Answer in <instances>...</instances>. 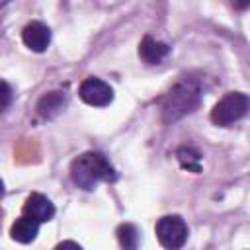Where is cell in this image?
<instances>
[{
	"mask_svg": "<svg viewBox=\"0 0 250 250\" xmlns=\"http://www.w3.org/2000/svg\"><path fill=\"white\" fill-rule=\"evenodd\" d=\"M64 104H66L64 92H49L37 102V113L45 119H51V117H55L57 113L62 111Z\"/></svg>",
	"mask_w": 250,
	"mask_h": 250,
	"instance_id": "10",
	"label": "cell"
},
{
	"mask_svg": "<svg viewBox=\"0 0 250 250\" xmlns=\"http://www.w3.org/2000/svg\"><path fill=\"white\" fill-rule=\"evenodd\" d=\"M23 215L41 223H49L55 217V205L43 193H31L23 203Z\"/></svg>",
	"mask_w": 250,
	"mask_h": 250,
	"instance_id": "6",
	"label": "cell"
},
{
	"mask_svg": "<svg viewBox=\"0 0 250 250\" xmlns=\"http://www.w3.org/2000/svg\"><path fill=\"white\" fill-rule=\"evenodd\" d=\"M2 195H4V182L0 180V197H2Z\"/></svg>",
	"mask_w": 250,
	"mask_h": 250,
	"instance_id": "15",
	"label": "cell"
},
{
	"mask_svg": "<svg viewBox=\"0 0 250 250\" xmlns=\"http://www.w3.org/2000/svg\"><path fill=\"white\" fill-rule=\"evenodd\" d=\"M78 94H80V100L88 105H94V107H105L113 102V90L107 82L96 78V76H90L86 78L80 88H78Z\"/></svg>",
	"mask_w": 250,
	"mask_h": 250,
	"instance_id": "5",
	"label": "cell"
},
{
	"mask_svg": "<svg viewBox=\"0 0 250 250\" xmlns=\"http://www.w3.org/2000/svg\"><path fill=\"white\" fill-rule=\"evenodd\" d=\"M201 98V90L197 86L195 80H180L172 86V90L164 96L162 100V117L166 123L176 121L180 117H184L186 113L193 111L199 104Z\"/></svg>",
	"mask_w": 250,
	"mask_h": 250,
	"instance_id": "2",
	"label": "cell"
},
{
	"mask_svg": "<svg viewBox=\"0 0 250 250\" xmlns=\"http://www.w3.org/2000/svg\"><path fill=\"white\" fill-rule=\"evenodd\" d=\"M10 102H12V88H10L8 82L0 80V109L8 107Z\"/></svg>",
	"mask_w": 250,
	"mask_h": 250,
	"instance_id": "13",
	"label": "cell"
},
{
	"mask_svg": "<svg viewBox=\"0 0 250 250\" xmlns=\"http://www.w3.org/2000/svg\"><path fill=\"white\" fill-rule=\"evenodd\" d=\"M70 178L78 188L92 191L100 182H113L115 170L102 152H84L72 160Z\"/></svg>",
	"mask_w": 250,
	"mask_h": 250,
	"instance_id": "1",
	"label": "cell"
},
{
	"mask_svg": "<svg viewBox=\"0 0 250 250\" xmlns=\"http://www.w3.org/2000/svg\"><path fill=\"white\" fill-rule=\"evenodd\" d=\"M21 39L27 49L35 53H43L51 43V29L41 21H29L21 31Z\"/></svg>",
	"mask_w": 250,
	"mask_h": 250,
	"instance_id": "7",
	"label": "cell"
},
{
	"mask_svg": "<svg viewBox=\"0 0 250 250\" xmlns=\"http://www.w3.org/2000/svg\"><path fill=\"white\" fill-rule=\"evenodd\" d=\"M117 240H119V246L123 250H137L139 248V230L135 225L131 223H123L119 225L117 229Z\"/></svg>",
	"mask_w": 250,
	"mask_h": 250,
	"instance_id": "11",
	"label": "cell"
},
{
	"mask_svg": "<svg viewBox=\"0 0 250 250\" xmlns=\"http://www.w3.org/2000/svg\"><path fill=\"white\" fill-rule=\"evenodd\" d=\"M178 160H180V164H182V168H186V170H191V172H199L201 170V164H199V160H201V156L193 150V148H188V146H182L178 152Z\"/></svg>",
	"mask_w": 250,
	"mask_h": 250,
	"instance_id": "12",
	"label": "cell"
},
{
	"mask_svg": "<svg viewBox=\"0 0 250 250\" xmlns=\"http://www.w3.org/2000/svg\"><path fill=\"white\" fill-rule=\"evenodd\" d=\"M248 111V96L242 92H229L225 94L213 107L211 111V121L215 125L227 127L232 125L234 121L242 119Z\"/></svg>",
	"mask_w": 250,
	"mask_h": 250,
	"instance_id": "3",
	"label": "cell"
},
{
	"mask_svg": "<svg viewBox=\"0 0 250 250\" xmlns=\"http://www.w3.org/2000/svg\"><path fill=\"white\" fill-rule=\"evenodd\" d=\"M170 53V47L150 35H145L141 45H139V57L146 62V64H158L166 55Z\"/></svg>",
	"mask_w": 250,
	"mask_h": 250,
	"instance_id": "8",
	"label": "cell"
},
{
	"mask_svg": "<svg viewBox=\"0 0 250 250\" xmlns=\"http://www.w3.org/2000/svg\"><path fill=\"white\" fill-rule=\"evenodd\" d=\"M156 238L166 250H180L188 240V225L180 215H166L156 223Z\"/></svg>",
	"mask_w": 250,
	"mask_h": 250,
	"instance_id": "4",
	"label": "cell"
},
{
	"mask_svg": "<svg viewBox=\"0 0 250 250\" xmlns=\"http://www.w3.org/2000/svg\"><path fill=\"white\" fill-rule=\"evenodd\" d=\"M55 250H82V246L78 242H74V240H62V242H59L55 246Z\"/></svg>",
	"mask_w": 250,
	"mask_h": 250,
	"instance_id": "14",
	"label": "cell"
},
{
	"mask_svg": "<svg viewBox=\"0 0 250 250\" xmlns=\"http://www.w3.org/2000/svg\"><path fill=\"white\" fill-rule=\"evenodd\" d=\"M10 234H12V238H14L16 242H20V244H29V242H33V240L37 238V234H39V223L33 221V219H29V217H25V215H21V217H18L16 223L12 225Z\"/></svg>",
	"mask_w": 250,
	"mask_h": 250,
	"instance_id": "9",
	"label": "cell"
}]
</instances>
